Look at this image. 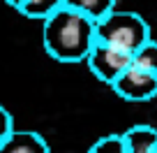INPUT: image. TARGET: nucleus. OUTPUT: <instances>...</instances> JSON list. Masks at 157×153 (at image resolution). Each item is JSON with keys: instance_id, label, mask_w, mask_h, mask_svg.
<instances>
[{"instance_id": "6", "label": "nucleus", "mask_w": 157, "mask_h": 153, "mask_svg": "<svg viewBox=\"0 0 157 153\" xmlns=\"http://www.w3.org/2000/svg\"><path fill=\"white\" fill-rule=\"evenodd\" d=\"M123 146L127 153H155L157 148V128L148 123H136L127 128L123 135Z\"/></svg>"}, {"instance_id": "13", "label": "nucleus", "mask_w": 157, "mask_h": 153, "mask_svg": "<svg viewBox=\"0 0 157 153\" xmlns=\"http://www.w3.org/2000/svg\"><path fill=\"white\" fill-rule=\"evenodd\" d=\"M155 153H157V148H155Z\"/></svg>"}, {"instance_id": "1", "label": "nucleus", "mask_w": 157, "mask_h": 153, "mask_svg": "<svg viewBox=\"0 0 157 153\" xmlns=\"http://www.w3.org/2000/svg\"><path fill=\"white\" fill-rule=\"evenodd\" d=\"M44 51L58 63H83L95 44V21L63 5L42 21Z\"/></svg>"}, {"instance_id": "10", "label": "nucleus", "mask_w": 157, "mask_h": 153, "mask_svg": "<svg viewBox=\"0 0 157 153\" xmlns=\"http://www.w3.org/2000/svg\"><path fill=\"white\" fill-rule=\"evenodd\" d=\"M88 153H127L123 146V139L120 135H106V137H99L93 146L88 148Z\"/></svg>"}, {"instance_id": "3", "label": "nucleus", "mask_w": 157, "mask_h": 153, "mask_svg": "<svg viewBox=\"0 0 157 153\" xmlns=\"http://www.w3.org/2000/svg\"><path fill=\"white\" fill-rule=\"evenodd\" d=\"M83 63L88 65V70L95 74V79H99V81L111 86L113 81L132 65V56L120 51V49H116V46L95 42V44L90 46V51H88Z\"/></svg>"}, {"instance_id": "8", "label": "nucleus", "mask_w": 157, "mask_h": 153, "mask_svg": "<svg viewBox=\"0 0 157 153\" xmlns=\"http://www.w3.org/2000/svg\"><path fill=\"white\" fill-rule=\"evenodd\" d=\"M65 5V0H25V5L21 7V14L28 16V19H39L44 21L49 14H53L56 10Z\"/></svg>"}, {"instance_id": "2", "label": "nucleus", "mask_w": 157, "mask_h": 153, "mask_svg": "<svg viewBox=\"0 0 157 153\" xmlns=\"http://www.w3.org/2000/svg\"><path fill=\"white\" fill-rule=\"evenodd\" d=\"M148 40H150V26L136 12L113 10L95 21V42L116 46L129 56Z\"/></svg>"}, {"instance_id": "4", "label": "nucleus", "mask_w": 157, "mask_h": 153, "mask_svg": "<svg viewBox=\"0 0 157 153\" xmlns=\"http://www.w3.org/2000/svg\"><path fill=\"white\" fill-rule=\"evenodd\" d=\"M113 93L127 102H148L157 98V74L129 65L120 77L111 84Z\"/></svg>"}, {"instance_id": "5", "label": "nucleus", "mask_w": 157, "mask_h": 153, "mask_svg": "<svg viewBox=\"0 0 157 153\" xmlns=\"http://www.w3.org/2000/svg\"><path fill=\"white\" fill-rule=\"evenodd\" d=\"M0 153H51V148L35 130H12L0 144Z\"/></svg>"}, {"instance_id": "9", "label": "nucleus", "mask_w": 157, "mask_h": 153, "mask_svg": "<svg viewBox=\"0 0 157 153\" xmlns=\"http://www.w3.org/2000/svg\"><path fill=\"white\" fill-rule=\"evenodd\" d=\"M132 65L157 74V42L152 40V37L148 42H143V44L132 54Z\"/></svg>"}, {"instance_id": "7", "label": "nucleus", "mask_w": 157, "mask_h": 153, "mask_svg": "<svg viewBox=\"0 0 157 153\" xmlns=\"http://www.w3.org/2000/svg\"><path fill=\"white\" fill-rule=\"evenodd\" d=\"M65 5L86 14L93 21H99L102 16H106L109 12L116 10V0H65Z\"/></svg>"}, {"instance_id": "11", "label": "nucleus", "mask_w": 157, "mask_h": 153, "mask_svg": "<svg viewBox=\"0 0 157 153\" xmlns=\"http://www.w3.org/2000/svg\"><path fill=\"white\" fill-rule=\"evenodd\" d=\"M14 130V119H12V114L7 111L2 104H0V144L7 139V135Z\"/></svg>"}, {"instance_id": "12", "label": "nucleus", "mask_w": 157, "mask_h": 153, "mask_svg": "<svg viewBox=\"0 0 157 153\" xmlns=\"http://www.w3.org/2000/svg\"><path fill=\"white\" fill-rule=\"evenodd\" d=\"M10 7H14V10H21V7L25 5V0H5Z\"/></svg>"}]
</instances>
